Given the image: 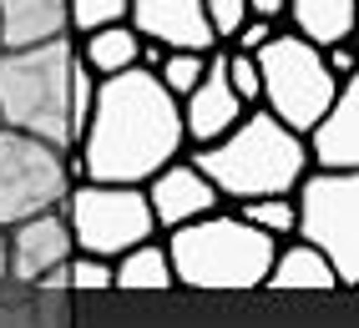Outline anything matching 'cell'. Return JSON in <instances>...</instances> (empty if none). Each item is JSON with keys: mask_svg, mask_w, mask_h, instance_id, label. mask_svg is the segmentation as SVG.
<instances>
[{"mask_svg": "<svg viewBox=\"0 0 359 328\" xmlns=\"http://www.w3.org/2000/svg\"><path fill=\"white\" fill-rule=\"evenodd\" d=\"M66 31V0H0V51L61 41Z\"/></svg>", "mask_w": 359, "mask_h": 328, "instance_id": "obj_14", "label": "cell"}, {"mask_svg": "<svg viewBox=\"0 0 359 328\" xmlns=\"http://www.w3.org/2000/svg\"><path fill=\"white\" fill-rule=\"evenodd\" d=\"M203 15H208V31L218 45H228L238 36V26L248 20V0H203Z\"/></svg>", "mask_w": 359, "mask_h": 328, "instance_id": "obj_24", "label": "cell"}, {"mask_svg": "<svg viewBox=\"0 0 359 328\" xmlns=\"http://www.w3.org/2000/svg\"><path fill=\"white\" fill-rule=\"evenodd\" d=\"M253 61H258V106L299 136L319 122L324 106L339 97V86H344V81H334L324 71L319 45H309L294 31H273L253 51Z\"/></svg>", "mask_w": 359, "mask_h": 328, "instance_id": "obj_5", "label": "cell"}, {"mask_svg": "<svg viewBox=\"0 0 359 328\" xmlns=\"http://www.w3.org/2000/svg\"><path fill=\"white\" fill-rule=\"evenodd\" d=\"M142 197H147V213H152L157 232H177V227H187V222H198V218L223 207V197L212 192V182L187 157H177V162H167L162 172H152L142 182Z\"/></svg>", "mask_w": 359, "mask_h": 328, "instance_id": "obj_10", "label": "cell"}, {"mask_svg": "<svg viewBox=\"0 0 359 328\" xmlns=\"http://www.w3.org/2000/svg\"><path fill=\"white\" fill-rule=\"evenodd\" d=\"M0 283H6V227H0Z\"/></svg>", "mask_w": 359, "mask_h": 328, "instance_id": "obj_29", "label": "cell"}, {"mask_svg": "<svg viewBox=\"0 0 359 328\" xmlns=\"http://www.w3.org/2000/svg\"><path fill=\"white\" fill-rule=\"evenodd\" d=\"M71 66H76V41L71 36L20 45V51H0V127L26 131L56 152H71L76 147Z\"/></svg>", "mask_w": 359, "mask_h": 328, "instance_id": "obj_3", "label": "cell"}, {"mask_svg": "<svg viewBox=\"0 0 359 328\" xmlns=\"http://www.w3.org/2000/svg\"><path fill=\"white\" fill-rule=\"evenodd\" d=\"M71 152H56L26 131L0 127V227H15L36 213H56L71 192Z\"/></svg>", "mask_w": 359, "mask_h": 328, "instance_id": "obj_8", "label": "cell"}, {"mask_svg": "<svg viewBox=\"0 0 359 328\" xmlns=\"http://www.w3.org/2000/svg\"><path fill=\"white\" fill-rule=\"evenodd\" d=\"M269 36H273V26H269V20H258V15H248L243 26H238V36L228 41V51H238V56H253L258 45L269 41Z\"/></svg>", "mask_w": 359, "mask_h": 328, "instance_id": "obj_26", "label": "cell"}, {"mask_svg": "<svg viewBox=\"0 0 359 328\" xmlns=\"http://www.w3.org/2000/svg\"><path fill=\"white\" fill-rule=\"evenodd\" d=\"M263 288H273V293H334L339 283H334V268H329L309 243L283 238V243L273 248V263H269Z\"/></svg>", "mask_w": 359, "mask_h": 328, "instance_id": "obj_15", "label": "cell"}, {"mask_svg": "<svg viewBox=\"0 0 359 328\" xmlns=\"http://www.w3.org/2000/svg\"><path fill=\"white\" fill-rule=\"evenodd\" d=\"M91 101H97V76L86 71V66L76 61L71 66V127H86V116H91Z\"/></svg>", "mask_w": 359, "mask_h": 328, "instance_id": "obj_25", "label": "cell"}, {"mask_svg": "<svg viewBox=\"0 0 359 328\" xmlns=\"http://www.w3.org/2000/svg\"><path fill=\"white\" fill-rule=\"evenodd\" d=\"M283 6H289V0H248V15H258V20H269V26H273V20L283 15Z\"/></svg>", "mask_w": 359, "mask_h": 328, "instance_id": "obj_28", "label": "cell"}, {"mask_svg": "<svg viewBox=\"0 0 359 328\" xmlns=\"http://www.w3.org/2000/svg\"><path fill=\"white\" fill-rule=\"evenodd\" d=\"M309 172H354L359 167V81H344L324 116L304 131Z\"/></svg>", "mask_w": 359, "mask_h": 328, "instance_id": "obj_11", "label": "cell"}, {"mask_svg": "<svg viewBox=\"0 0 359 328\" xmlns=\"http://www.w3.org/2000/svg\"><path fill=\"white\" fill-rule=\"evenodd\" d=\"M294 238L334 268V283H359V172H304L294 187Z\"/></svg>", "mask_w": 359, "mask_h": 328, "instance_id": "obj_6", "label": "cell"}, {"mask_svg": "<svg viewBox=\"0 0 359 328\" xmlns=\"http://www.w3.org/2000/svg\"><path fill=\"white\" fill-rule=\"evenodd\" d=\"M187 152L182 136V106L157 86L152 71H122L97 81L86 127L71 147V177L76 182H107V187H142L152 172Z\"/></svg>", "mask_w": 359, "mask_h": 328, "instance_id": "obj_1", "label": "cell"}, {"mask_svg": "<svg viewBox=\"0 0 359 328\" xmlns=\"http://www.w3.org/2000/svg\"><path fill=\"white\" fill-rule=\"evenodd\" d=\"M233 213L243 218L248 227H258L263 238H273V243L294 238V197H258V202H238Z\"/></svg>", "mask_w": 359, "mask_h": 328, "instance_id": "obj_19", "label": "cell"}, {"mask_svg": "<svg viewBox=\"0 0 359 328\" xmlns=\"http://www.w3.org/2000/svg\"><path fill=\"white\" fill-rule=\"evenodd\" d=\"M182 106V136H187V147H212L228 127H238V116H243V101L233 97V86L223 76V45L218 51H208V71L203 81L187 91V97L177 101Z\"/></svg>", "mask_w": 359, "mask_h": 328, "instance_id": "obj_13", "label": "cell"}, {"mask_svg": "<svg viewBox=\"0 0 359 328\" xmlns=\"http://www.w3.org/2000/svg\"><path fill=\"white\" fill-rule=\"evenodd\" d=\"M127 6H132V0H66V31H71V41L102 31V26H127Z\"/></svg>", "mask_w": 359, "mask_h": 328, "instance_id": "obj_20", "label": "cell"}, {"mask_svg": "<svg viewBox=\"0 0 359 328\" xmlns=\"http://www.w3.org/2000/svg\"><path fill=\"white\" fill-rule=\"evenodd\" d=\"M324 71L334 76V81H354V51H349V41L344 45H324Z\"/></svg>", "mask_w": 359, "mask_h": 328, "instance_id": "obj_27", "label": "cell"}, {"mask_svg": "<svg viewBox=\"0 0 359 328\" xmlns=\"http://www.w3.org/2000/svg\"><path fill=\"white\" fill-rule=\"evenodd\" d=\"M283 15L294 20V36L309 45H344L354 36V0H289Z\"/></svg>", "mask_w": 359, "mask_h": 328, "instance_id": "obj_17", "label": "cell"}, {"mask_svg": "<svg viewBox=\"0 0 359 328\" xmlns=\"http://www.w3.org/2000/svg\"><path fill=\"white\" fill-rule=\"evenodd\" d=\"M137 51H142V36L132 26H102V31H91V36H76V61L97 81H111V76H122V71H137Z\"/></svg>", "mask_w": 359, "mask_h": 328, "instance_id": "obj_16", "label": "cell"}, {"mask_svg": "<svg viewBox=\"0 0 359 328\" xmlns=\"http://www.w3.org/2000/svg\"><path fill=\"white\" fill-rule=\"evenodd\" d=\"M66 283L81 288V293H102V288H111V263H107V257L71 252L66 257Z\"/></svg>", "mask_w": 359, "mask_h": 328, "instance_id": "obj_23", "label": "cell"}, {"mask_svg": "<svg viewBox=\"0 0 359 328\" xmlns=\"http://www.w3.org/2000/svg\"><path fill=\"white\" fill-rule=\"evenodd\" d=\"M56 213L66 218L71 248L86 257H122L127 248H142L157 238V222L147 213L142 187H107V182H71Z\"/></svg>", "mask_w": 359, "mask_h": 328, "instance_id": "obj_7", "label": "cell"}, {"mask_svg": "<svg viewBox=\"0 0 359 328\" xmlns=\"http://www.w3.org/2000/svg\"><path fill=\"white\" fill-rule=\"evenodd\" d=\"M203 71H208V56H198V51H167L152 76H157V86H162L172 101H182L187 91L203 81Z\"/></svg>", "mask_w": 359, "mask_h": 328, "instance_id": "obj_21", "label": "cell"}, {"mask_svg": "<svg viewBox=\"0 0 359 328\" xmlns=\"http://www.w3.org/2000/svg\"><path fill=\"white\" fill-rule=\"evenodd\" d=\"M187 162L212 182V192L233 202H258V197H294V187L309 172V152L304 136L273 122L263 106L243 111L238 127H228L212 147L187 152Z\"/></svg>", "mask_w": 359, "mask_h": 328, "instance_id": "obj_2", "label": "cell"}, {"mask_svg": "<svg viewBox=\"0 0 359 328\" xmlns=\"http://www.w3.org/2000/svg\"><path fill=\"white\" fill-rule=\"evenodd\" d=\"M71 252H76V248H71L66 218L61 213H36L26 222L6 227V283L41 288L56 268H66Z\"/></svg>", "mask_w": 359, "mask_h": 328, "instance_id": "obj_9", "label": "cell"}, {"mask_svg": "<svg viewBox=\"0 0 359 328\" xmlns=\"http://www.w3.org/2000/svg\"><path fill=\"white\" fill-rule=\"evenodd\" d=\"M223 76L233 86V97L243 101V111H253L258 106V61L253 56H238V51L223 45Z\"/></svg>", "mask_w": 359, "mask_h": 328, "instance_id": "obj_22", "label": "cell"}, {"mask_svg": "<svg viewBox=\"0 0 359 328\" xmlns=\"http://www.w3.org/2000/svg\"><path fill=\"white\" fill-rule=\"evenodd\" d=\"M162 248L172 263V283L198 293H248V288H263L278 243L248 227L233 207H218V213L167 232Z\"/></svg>", "mask_w": 359, "mask_h": 328, "instance_id": "obj_4", "label": "cell"}, {"mask_svg": "<svg viewBox=\"0 0 359 328\" xmlns=\"http://www.w3.org/2000/svg\"><path fill=\"white\" fill-rule=\"evenodd\" d=\"M127 26L142 41H157L167 51H218V41L208 31L203 0H132L127 6Z\"/></svg>", "mask_w": 359, "mask_h": 328, "instance_id": "obj_12", "label": "cell"}, {"mask_svg": "<svg viewBox=\"0 0 359 328\" xmlns=\"http://www.w3.org/2000/svg\"><path fill=\"white\" fill-rule=\"evenodd\" d=\"M111 288H122V293H167V288H177L167 248L142 243V248H127L122 257H111Z\"/></svg>", "mask_w": 359, "mask_h": 328, "instance_id": "obj_18", "label": "cell"}]
</instances>
